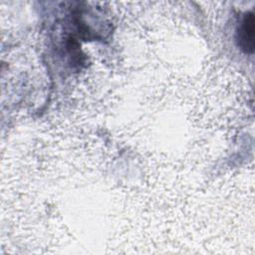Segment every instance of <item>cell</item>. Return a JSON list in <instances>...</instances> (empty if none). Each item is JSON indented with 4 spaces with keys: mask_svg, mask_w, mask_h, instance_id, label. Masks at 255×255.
<instances>
[{
    "mask_svg": "<svg viewBox=\"0 0 255 255\" xmlns=\"http://www.w3.org/2000/svg\"><path fill=\"white\" fill-rule=\"evenodd\" d=\"M238 40L241 48L247 52L252 53L254 50V15L248 13L244 16L242 24L238 32Z\"/></svg>",
    "mask_w": 255,
    "mask_h": 255,
    "instance_id": "1",
    "label": "cell"
}]
</instances>
